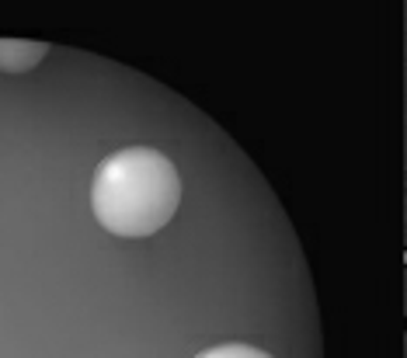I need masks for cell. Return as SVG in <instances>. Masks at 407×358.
I'll return each mask as SVG.
<instances>
[{
    "label": "cell",
    "instance_id": "obj_1",
    "mask_svg": "<svg viewBox=\"0 0 407 358\" xmlns=\"http://www.w3.org/2000/svg\"><path fill=\"white\" fill-rule=\"evenodd\" d=\"M181 205V174L154 146H125L105 157L91 181V212L112 237L160 233Z\"/></svg>",
    "mask_w": 407,
    "mask_h": 358
},
{
    "label": "cell",
    "instance_id": "obj_2",
    "mask_svg": "<svg viewBox=\"0 0 407 358\" xmlns=\"http://www.w3.org/2000/svg\"><path fill=\"white\" fill-rule=\"evenodd\" d=\"M49 56V42L32 39H0V70L4 73H28Z\"/></svg>",
    "mask_w": 407,
    "mask_h": 358
},
{
    "label": "cell",
    "instance_id": "obj_3",
    "mask_svg": "<svg viewBox=\"0 0 407 358\" xmlns=\"http://www.w3.org/2000/svg\"><path fill=\"white\" fill-rule=\"evenodd\" d=\"M195 358H275V355H268L265 348L244 344V341H226V344H213V348L198 351Z\"/></svg>",
    "mask_w": 407,
    "mask_h": 358
}]
</instances>
